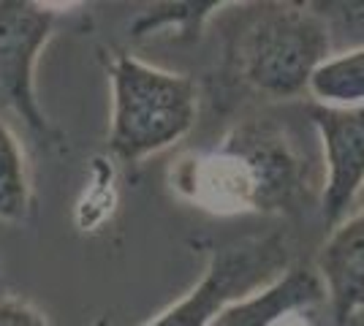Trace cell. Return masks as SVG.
Returning a JSON list of instances; mask_svg holds the SVG:
<instances>
[{"label": "cell", "instance_id": "cell-1", "mask_svg": "<svg viewBox=\"0 0 364 326\" xmlns=\"http://www.w3.org/2000/svg\"><path fill=\"white\" fill-rule=\"evenodd\" d=\"M171 185L215 215L294 212L316 188L296 139L272 120H247L215 150L182 158Z\"/></svg>", "mask_w": 364, "mask_h": 326}, {"label": "cell", "instance_id": "cell-2", "mask_svg": "<svg viewBox=\"0 0 364 326\" xmlns=\"http://www.w3.org/2000/svg\"><path fill=\"white\" fill-rule=\"evenodd\" d=\"M112 85L109 153L122 163H139L174 147L191 134L198 114L193 79L112 52L107 60Z\"/></svg>", "mask_w": 364, "mask_h": 326}, {"label": "cell", "instance_id": "cell-3", "mask_svg": "<svg viewBox=\"0 0 364 326\" xmlns=\"http://www.w3.org/2000/svg\"><path fill=\"white\" fill-rule=\"evenodd\" d=\"M332 55L326 28L310 3H264L231 44L237 77L256 93L289 101L307 93L313 71Z\"/></svg>", "mask_w": 364, "mask_h": 326}, {"label": "cell", "instance_id": "cell-4", "mask_svg": "<svg viewBox=\"0 0 364 326\" xmlns=\"http://www.w3.org/2000/svg\"><path fill=\"white\" fill-rule=\"evenodd\" d=\"M289 266H294V259L286 234L223 245L210 253V264L196 286L144 326H210L234 302L283 278Z\"/></svg>", "mask_w": 364, "mask_h": 326}, {"label": "cell", "instance_id": "cell-5", "mask_svg": "<svg viewBox=\"0 0 364 326\" xmlns=\"http://www.w3.org/2000/svg\"><path fill=\"white\" fill-rule=\"evenodd\" d=\"M58 11L31 0H0V109L46 147H60L63 134L41 109L36 93V65L55 36Z\"/></svg>", "mask_w": 364, "mask_h": 326}, {"label": "cell", "instance_id": "cell-6", "mask_svg": "<svg viewBox=\"0 0 364 326\" xmlns=\"http://www.w3.org/2000/svg\"><path fill=\"white\" fill-rule=\"evenodd\" d=\"M307 120L318 136L323 158L321 215L334 229L353 212V204L364 190V107L332 109L310 101Z\"/></svg>", "mask_w": 364, "mask_h": 326}, {"label": "cell", "instance_id": "cell-7", "mask_svg": "<svg viewBox=\"0 0 364 326\" xmlns=\"http://www.w3.org/2000/svg\"><path fill=\"white\" fill-rule=\"evenodd\" d=\"M313 269L323 286L334 324L348 326L364 313V207L340 220L316 253Z\"/></svg>", "mask_w": 364, "mask_h": 326}, {"label": "cell", "instance_id": "cell-8", "mask_svg": "<svg viewBox=\"0 0 364 326\" xmlns=\"http://www.w3.org/2000/svg\"><path fill=\"white\" fill-rule=\"evenodd\" d=\"M323 286L313 264H294L272 286L226 308L210 326H272L280 315L313 310L323 305Z\"/></svg>", "mask_w": 364, "mask_h": 326}, {"label": "cell", "instance_id": "cell-9", "mask_svg": "<svg viewBox=\"0 0 364 326\" xmlns=\"http://www.w3.org/2000/svg\"><path fill=\"white\" fill-rule=\"evenodd\" d=\"M307 93L313 104L332 109H362L364 107V49L332 52L313 71Z\"/></svg>", "mask_w": 364, "mask_h": 326}, {"label": "cell", "instance_id": "cell-10", "mask_svg": "<svg viewBox=\"0 0 364 326\" xmlns=\"http://www.w3.org/2000/svg\"><path fill=\"white\" fill-rule=\"evenodd\" d=\"M33 210L28 156L9 123L0 120V220L19 223Z\"/></svg>", "mask_w": 364, "mask_h": 326}, {"label": "cell", "instance_id": "cell-11", "mask_svg": "<svg viewBox=\"0 0 364 326\" xmlns=\"http://www.w3.org/2000/svg\"><path fill=\"white\" fill-rule=\"evenodd\" d=\"M310 9L323 22L332 52L364 49V0H318Z\"/></svg>", "mask_w": 364, "mask_h": 326}, {"label": "cell", "instance_id": "cell-12", "mask_svg": "<svg viewBox=\"0 0 364 326\" xmlns=\"http://www.w3.org/2000/svg\"><path fill=\"white\" fill-rule=\"evenodd\" d=\"M215 9H220V3H164V6H155L150 11L139 16L134 22V36H152L161 28H171L177 25V31H193L201 28V22L213 14Z\"/></svg>", "mask_w": 364, "mask_h": 326}, {"label": "cell", "instance_id": "cell-13", "mask_svg": "<svg viewBox=\"0 0 364 326\" xmlns=\"http://www.w3.org/2000/svg\"><path fill=\"white\" fill-rule=\"evenodd\" d=\"M272 326H316V321L310 318V310H294L280 315Z\"/></svg>", "mask_w": 364, "mask_h": 326}]
</instances>
